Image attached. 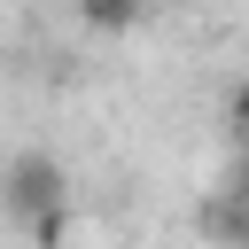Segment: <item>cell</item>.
<instances>
[{"label": "cell", "mask_w": 249, "mask_h": 249, "mask_svg": "<svg viewBox=\"0 0 249 249\" xmlns=\"http://www.w3.org/2000/svg\"><path fill=\"white\" fill-rule=\"evenodd\" d=\"M0 195H8L16 210H31V218L62 210V163H54V156H16L8 179H0Z\"/></svg>", "instance_id": "obj_1"}, {"label": "cell", "mask_w": 249, "mask_h": 249, "mask_svg": "<svg viewBox=\"0 0 249 249\" xmlns=\"http://www.w3.org/2000/svg\"><path fill=\"white\" fill-rule=\"evenodd\" d=\"M140 16V0H86V23H101V31H124Z\"/></svg>", "instance_id": "obj_2"}, {"label": "cell", "mask_w": 249, "mask_h": 249, "mask_svg": "<svg viewBox=\"0 0 249 249\" xmlns=\"http://www.w3.org/2000/svg\"><path fill=\"white\" fill-rule=\"evenodd\" d=\"M233 117H241V124H249V86H241V93H233Z\"/></svg>", "instance_id": "obj_3"}]
</instances>
